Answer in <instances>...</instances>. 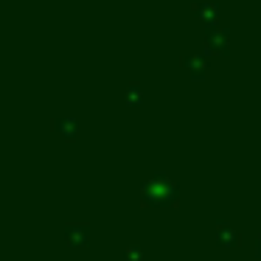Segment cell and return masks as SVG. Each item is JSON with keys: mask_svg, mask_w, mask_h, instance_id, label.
I'll return each instance as SVG.
<instances>
[{"mask_svg": "<svg viewBox=\"0 0 261 261\" xmlns=\"http://www.w3.org/2000/svg\"><path fill=\"white\" fill-rule=\"evenodd\" d=\"M216 242H219L222 247H236V244H239V233L233 230L230 225L219 222V225H216Z\"/></svg>", "mask_w": 261, "mask_h": 261, "instance_id": "cell-3", "label": "cell"}, {"mask_svg": "<svg viewBox=\"0 0 261 261\" xmlns=\"http://www.w3.org/2000/svg\"><path fill=\"white\" fill-rule=\"evenodd\" d=\"M255 253H258V258H261V236H258V242H255Z\"/></svg>", "mask_w": 261, "mask_h": 261, "instance_id": "cell-5", "label": "cell"}, {"mask_svg": "<svg viewBox=\"0 0 261 261\" xmlns=\"http://www.w3.org/2000/svg\"><path fill=\"white\" fill-rule=\"evenodd\" d=\"M65 239H68V244H73V247H87L90 230H87L85 225H70V227H65Z\"/></svg>", "mask_w": 261, "mask_h": 261, "instance_id": "cell-2", "label": "cell"}, {"mask_svg": "<svg viewBox=\"0 0 261 261\" xmlns=\"http://www.w3.org/2000/svg\"><path fill=\"white\" fill-rule=\"evenodd\" d=\"M124 261H143V250L141 247H129L124 253Z\"/></svg>", "mask_w": 261, "mask_h": 261, "instance_id": "cell-4", "label": "cell"}, {"mask_svg": "<svg viewBox=\"0 0 261 261\" xmlns=\"http://www.w3.org/2000/svg\"><path fill=\"white\" fill-rule=\"evenodd\" d=\"M177 197V188L171 180H166V177H154V180H149L146 186H143V199H146V205H171Z\"/></svg>", "mask_w": 261, "mask_h": 261, "instance_id": "cell-1", "label": "cell"}]
</instances>
